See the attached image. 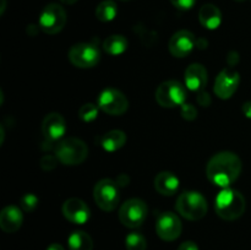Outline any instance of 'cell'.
<instances>
[{"label": "cell", "mask_w": 251, "mask_h": 250, "mask_svg": "<svg viewBox=\"0 0 251 250\" xmlns=\"http://www.w3.org/2000/svg\"><path fill=\"white\" fill-rule=\"evenodd\" d=\"M242 172V161L235 153L223 151L215 154L208 161L206 174L211 183L215 185L228 188L234 183Z\"/></svg>", "instance_id": "obj_1"}, {"label": "cell", "mask_w": 251, "mask_h": 250, "mask_svg": "<svg viewBox=\"0 0 251 250\" xmlns=\"http://www.w3.org/2000/svg\"><path fill=\"white\" fill-rule=\"evenodd\" d=\"M215 207L216 212L222 220L234 221L244 213L247 203L244 196L239 191L226 188L216 198Z\"/></svg>", "instance_id": "obj_2"}, {"label": "cell", "mask_w": 251, "mask_h": 250, "mask_svg": "<svg viewBox=\"0 0 251 250\" xmlns=\"http://www.w3.org/2000/svg\"><path fill=\"white\" fill-rule=\"evenodd\" d=\"M88 147L82 140L76 137L64 139L56 145L55 157L65 166H76L87 158Z\"/></svg>", "instance_id": "obj_3"}, {"label": "cell", "mask_w": 251, "mask_h": 250, "mask_svg": "<svg viewBox=\"0 0 251 250\" xmlns=\"http://www.w3.org/2000/svg\"><path fill=\"white\" fill-rule=\"evenodd\" d=\"M176 211L189 221H198L207 213V201L198 191H185L176 200Z\"/></svg>", "instance_id": "obj_4"}, {"label": "cell", "mask_w": 251, "mask_h": 250, "mask_svg": "<svg viewBox=\"0 0 251 250\" xmlns=\"http://www.w3.org/2000/svg\"><path fill=\"white\" fill-rule=\"evenodd\" d=\"M186 100V90L179 81L168 80L162 82L156 90V100L164 108L183 105Z\"/></svg>", "instance_id": "obj_5"}, {"label": "cell", "mask_w": 251, "mask_h": 250, "mask_svg": "<svg viewBox=\"0 0 251 250\" xmlns=\"http://www.w3.org/2000/svg\"><path fill=\"white\" fill-rule=\"evenodd\" d=\"M66 12L61 5L51 2L48 4L43 9V11L39 15L38 24L42 31L47 34H56L66 25Z\"/></svg>", "instance_id": "obj_6"}, {"label": "cell", "mask_w": 251, "mask_h": 250, "mask_svg": "<svg viewBox=\"0 0 251 250\" xmlns=\"http://www.w3.org/2000/svg\"><path fill=\"white\" fill-rule=\"evenodd\" d=\"M149 213L146 202L140 199H130L125 201L119 210V220L125 227L137 228L145 222Z\"/></svg>", "instance_id": "obj_7"}, {"label": "cell", "mask_w": 251, "mask_h": 250, "mask_svg": "<svg viewBox=\"0 0 251 250\" xmlns=\"http://www.w3.org/2000/svg\"><path fill=\"white\" fill-rule=\"evenodd\" d=\"M93 198L103 211H113L119 203V185L112 179H102L96 184Z\"/></svg>", "instance_id": "obj_8"}, {"label": "cell", "mask_w": 251, "mask_h": 250, "mask_svg": "<svg viewBox=\"0 0 251 250\" xmlns=\"http://www.w3.org/2000/svg\"><path fill=\"white\" fill-rule=\"evenodd\" d=\"M100 53L97 46L93 43H78L71 47L69 50V60L76 68H93L100 63Z\"/></svg>", "instance_id": "obj_9"}, {"label": "cell", "mask_w": 251, "mask_h": 250, "mask_svg": "<svg viewBox=\"0 0 251 250\" xmlns=\"http://www.w3.org/2000/svg\"><path fill=\"white\" fill-rule=\"evenodd\" d=\"M98 107L107 114L122 115L129 108V100L119 90L105 88L98 97Z\"/></svg>", "instance_id": "obj_10"}, {"label": "cell", "mask_w": 251, "mask_h": 250, "mask_svg": "<svg viewBox=\"0 0 251 250\" xmlns=\"http://www.w3.org/2000/svg\"><path fill=\"white\" fill-rule=\"evenodd\" d=\"M181 229H183V225L176 213L163 212L157 217L156 232L162 240L173 242L176 238L180 237Z\"/></svg>", "instance_id": "obj_11"}, {"label": "cell", "mask_w": 251, "mask_h": 250, "mask_svg": "<svg viewBox=\"0 0 251 250\" xmlns=\"http://www.w3.org/2000/svg\"><path fill=\"white\" fill-rule=\"evenodd\" d=\"M240 82V76L237 71L232 69H225L218 74L215 81V93L221 100H228L238 90Z\"/></svg>", "instance_id": "obj_12"}, {"label": "cell", "mask_w": 251, "mask_h": 250, "mask_svg": "<svg viewBox=\"0 0 251 250\" xmlns=\"http://www.w3.org/2000/svg\"><path fill=\"white\" fill-rule=\"evenodd\" d=\"M198 43L193 32L188 29H180L172 36L169 41V51L176 58H185L191 53Z\"/></svg>", "instance_id": "obj_13"}, {"label": "cell", "mask_w": 251, "mask_h": 250, "mask_svg": "<svg viewBox=\"0 0 251 250\" xmlns=\"http://www.w3.org/2000/svg\"><path fill=\"white\" fill-rule=\"evenodd\" d=\"M63 215L75 225H85L90 220V208L80 199H69L63 205Z\"/></svg>", "instance_id": "obj_14"}, {"label": "cell", "mask_w": 251, "mask_h": 250, "mask_svg": "<svg viewBox=\"0 0 251 250\" xmlns=\"http://www.w3.org/2000/svg\"><path fill=\"white\" fill-rule=\"evenodd\" d=\"M66 123L63 115L59 113H50L46 115L42 123V132L48 141H56L65 135Z\"/></svg>", "instance_id": "obj_15"}, {"label": "cell", "mask_w": 251, "mask_h": 250, "mask_svg": "<svg viewBox=\"0 0 251 250\" xmlns=\"http://www.w3.org/2000/svg\"><path fill=\"white\" fill-rule=\"evenodd\" d=\"M207 83V70L201 64H191L185 71V85L194 92H200Z\"/></svg>", "instance_id": "obj_16"}, {"label": "cell", "mask_w": 251, "mask_h": 250, "mask_svg": "<svg viewBox=\"0 0 251 250\" xmlns=\"http://www.w3.org/2000/svg\"><path fill=\"white\" fill-rule=\"evenodd\" d=\"M24 216L16 206H6L0 213V227L4 232L14 233L21 228Z\"/></svg>", "instance_id": "obj_17"}, {"label": "cell", "mask_w": 251, "mask_h": 250, "mask_svg": "<svg viewBox=\"0 0 251 250\" xmlns=\"http://www.w3.org/2000/svg\"><path fill=\"white\" fill-rule=\"evenodd\" d=\"M154 189L161 195L172 196L178 191L179 179L171 172H161L154 178Z\"/></svg>", "instance_id": "obj_18"}, {"label": "cell", "mask_w": 251, "mask_h": 250, "mask_svg": "<svg viewBox=\"0 0 251 250\" xmlns=\"http://www.w3.org/2000/svg\"><path fill=\"white\" fill-rule=\"evenodd\" d=\"M199 20L207 29H216L222 22V12L216 5L205 4L199 11Z\"/></svg>", "instance_id": "obj_19"}, {"label": "cell", "mask_w": 251, "mask_h": 250, "mask_svg": "<svg viewBox=\"0 0 251 250\" xmlns=\"http://www.w3.org/2000/svg\"><path fill=\"white\" fill-rule=\"evenodd\" d=\"M126 142V135L122 130H110L100 139V144L107 152H114L122 149Z\"/></svg>", "instance_id": "obj_20"}, {"label": "cell", "mask_w": 251, "mask_h": 250, "mask_svg": "<svg viewBox=\"0 0 251 250\" xmlns=\"http://www.w3.org/2000/svg\"><path fill=\"white\" fill-rule=\"evenodd\" d=\"M127 39L122 34H112L103 42V48L110 55H120L127 49Z\"/></svg>", "instance_id": "obj_21"}, {"label": "cell", "mask_w": 251, "mask_h": 250, "mask_svg": "<svg viewBox=\"0 0 251 250\" xmlns=\"http://www.w3.org/2000/svg\"><path fill=\"white\" fill-rule=\"evenodd\" d=\"M68 245L70 250H92L93 242L90 234L82 230L71 233L68 238Z\"/></svg>", "instance_id": "obj_22"}, {"label": "cell", "mask_w": 251, "mask_h": 250, "mask_svg": "<svg viewBox=\"0 0 251 250\" xmlns=\"http://www.w3.org/2000/svg\"><path fill=\"white\" fill-rule=\"evenodd\" d=\"M118 14V6L113 0H104L96 7V17L102 22H110Z\"/></svg>", "instance_id": "obj_23"}, {"label": "cell", "mask_w": 251, "mask_h": 250, "mask_svg": "<svg viewBox=\"0 0 251 250\" xmlns=\"http://www.w3.org/2000/svg\"><path fill=\"white\" fill-rule=\"evenodd\" d=\"M125 247L127 250H146L147 242L140 233H130L125 238Z\"/></svg>", "instance_id": "obj_24"}, {"label": "cell", "mask_w": 251, "mask_h": 250, "mask_svg": "<svg viewBox=\"0 0 251 250\" xmlns=\"http://www.w3.org/2000/svg\"><path fill=\"white\" fill-rule=\"evenodd\" d=\"M98 108L100 107L92 104V103H86L78 110V117H80L81 120L86 123L93 122L98 115Z\"/></svg>", "instance_id": "obj_25"}, {"label": "cell", "mask_w": 251, "mask_h": 250, "mask_svg": "<svg viewBox=\"0 0 251 250\" xmlns=\"http://www.w3.org/2000/svg\"><path fill=\"white\" fill-rule=\"evenodd\" d=\"M20 205H21L22 210L26 212H31L38 205V198L33 194H25L20 200Z\"/></svg>", "instance_id": "obj_26"}, {"label": "cell", "mask_w": 251, "mask_h": 250, "mask_svg": "<svg viewBox=\"0 0 251 250\" xmlns=\"http://www.w3.org/2000/svg\"><path fill=\"white\" fill-rule=\"evenodd\" d=\"M180 114L184 119L191 122V120L196 119V117H198V110H196V108L193 104H186V103H184L181 105Z\"/></svg>", "instance_id": "obj_27"}, {"label": "cell", "mask_w": 251, "mask_h": 250, "mask_svg": "<svg viewBox=\"0 0 251 250\" xmlns=\"http://www.w3.org/2000/svg\"><path fill=\"white\" fill-rule=\"evenodd\" d=\"M58 162L59 159L56 157L51 156V154H46V156H43L41 158L39 164H41L42 169H44V171H51V169L55 168Z\"/></svg>", "instance_id": "obj_28"}, {"label": "cell", "mask_w": 251, "mask_h": 250, "mask_svg": "<svg viewBox=\"0 0 251 250\" xmlns=\"http://www.w3.org/2000/svg\"><path fill=\"white\" fill-rule=\"evenodd\" d=\"M171 2L176 9L185 11V10H190L191 7H194L196 0H171Z\"/></svg>", "instance_id": "obj_29"}, {"label": "cell", "mask_w": 251, "mask_h": 250, "mask_svg": "<svg viewBox=\"0 0 251 250\" xmlns=\"http://www.w3.org/2000/svg\"><path fill=\"white\" fill-rule=\"evenodd\" d=\"M198 102L202 107H207V105L211 104L210 95L207 92H200V95L198 96Z\"/></svg>", "instance_id": "obj_30"}, {"label": "cell", "mask_w": 251, "mask_h": 250, "mask_svg": "<svg viewBox=\"0 0 251 250\" xmlns=\"http://www.w3.org/2000/svg\"><path fill=\"white\" fill-rule=\"evenodd\" d=\"M178 250H199V247L196 243L190 242V240H189V242L181 243V244L179 245Z\"/></svg>", "instance_id": "obj_31"}, {"label": "cell", "mask_w": 251, "mask_h": 250, "mask_svg": "<svg viewBox=\"0 0 251 250\" xmlns=\"http://www.w3.org/2000/svg\"><path fill=\"white\" fill-rule=\"evenodd\" d=\"M242 110H243V113H244L245 117L251 119V100H249V102H247V103H244V104H243Z\"/></svg>", "instance_id": "obj_32"}, {"label": "cell", "mask_w": 251, "mask_h": 250, "mask_svg": "<svg viewBox=\"0 0 251 250\" xmlns=\"http://www.w3.org/2000/svg\"><path fill=\"white\" fill-rule=\"evenodd\" d=\"M47 250H65L63 248V245L60 244H56V243H54V244H50L48 248H47Z\"/></svg>", "instance_id": "obj_33"}, {"label": "cell", "mask_w": 251, "mask_h": 250, "mask_svg": "<svg viewBox=\"0 0 251 250\" xmlns=\"http://www.w3.org/2000/svg\"><path fill=\"white\" fill-rule=\"evenodd\" d=\"M5 7H6V0H1V7H0V15L4 14Z\"/></svg>", "instance_id": "obj_34"}, {"label": "cell", "mask_w": 251, "mask_h": 250, "mask_svg": "<svg viewBox=\"0 0 251 250\" xmlns=\"http://www.w3.org/2000/svg\"><path fill=\"white\" fill-rule=\"evenodd\" d=\"M61 2H63V4H66V5H73V4H75V2H77L78 0H60Z\"/></svg>", "instance_id": "obj_35"}, {"label": "cell", "mask_w": 251, "mask_h": 250, "mask_svg": "<svg viewBox=\"0 0 251 250\" xmlns=\"http://www.w3.org/2000/svg\"><path fill=\"white\" fill-rule=\"evenodd\" d=\"M235 1H238V2H243V1H245V0H235Z\"/></svg>", "instance_id": "obj_36"}]
</instances>
